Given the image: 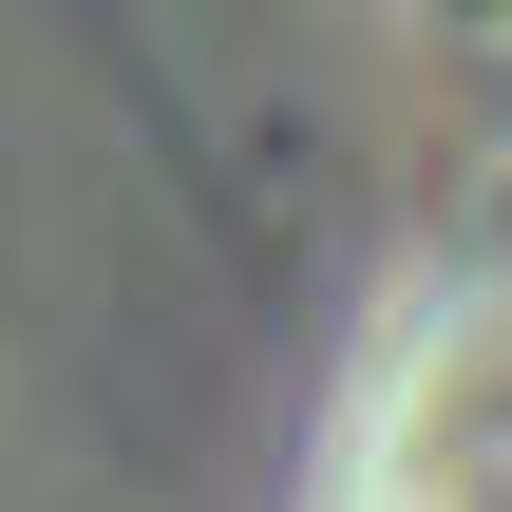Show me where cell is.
Masks as SVG:
<instances>
[{
	"label": "cell",
	"instance_id": "1",
	"mask_svg": "<svg viewBox=\"0 0 512 512\" xmlns=\"http://www.w3.org/2000/svg\"><path fill=\"white\" fill-rule=\"evenodd\" d=\"M342 512H512V304L456 323V342L380 399L361 494H342Z\"/></svg>",
	"mask_w": 512,
	"mask_h": 512
}]
</instances>
